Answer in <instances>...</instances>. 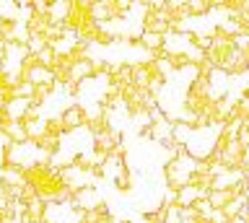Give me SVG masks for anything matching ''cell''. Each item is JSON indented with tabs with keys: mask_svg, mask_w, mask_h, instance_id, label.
<instances>
[{
	"mask_svg": "<svg viewBox=\"0 0 249 223\" xmlns=\"http://www.w3.org/2000/svg\"><path fill=\"white\" fill-rule=\"evenodd\" d=\"M13 96H21V99H31V102H34V99H36V86H34V83H31V81H26V78H23V81L18 83V86L13 88Z\"/></svg>",
	"mask_w": 249,
	"mask_h": 223,
	"instance_id": "cell-9",
	"label": "cell"
},
{
	"mask_svg": "<svg viewBox=\"0 0 249 223\" xmlns=\"http://www.w3.org/2000/svg\"><path fill=\"white\" fill-rule=\"evenodd\" d=\"M0 184H5L8 189L23 187V184H26V172L18 166H3L0 169Z\"/></svg>",
	"mask_w": 249,
	"mask_h": 223,
	"instance_id": "cell-6",
	"label": "cell"
},
{
	"mask_svg": "<svg viewBox=\"0 0 249 223\" xmlns=\"http://www.w3.org/2000/svg\"><path fill=\"white\" fill-rule=\"evenodd\" d=\"M0 125L5 127V133L11 135L13 143H29V130H26V122H16V120H5L3 112H0Z\"/></svg>",
	"mask_w": 249,
	"mask_h": 223,
	"instance_id": "cell-7",
	"label": "cell"
},
{
	"mask_svg": "<svg viewBox=\"0 0 249 223\" xmlns=\"http://www.w3.org/2000/svg\"><path fill=\"white\" fill-rule=\"evenodd\" d=\"M114 187L120 189V192H130V189H132V174H130L127 166H124L122 172L114 176Z\"/></svg>",
	"mask_w": 249,
	"mask_h": 223,
	"instance_id": "cell-10",
	"label": "cell"
},
{
	"mask_svg": "<svg viewBox=\"0 0 249 223\" xmlns=\"http://www.w3.org/2000/svg\"><path fill=\"white\" fill-rule=\"evenodd\" d=\"M26 130H29V140L39 143L47 133H50V120L47 117H31V120H26Z\"/></svg>",
	"mask_w": 249,
	"mask_h": 223,
	"instance_id": "cell-8",
	"label": "cell"
},
{
	"mask_svg": "<svg viewBox=\"0 0 249 223\" xmlns=\"http://www.w3.org/2000/svg\"><path fill=\"white\" fill-rule=\"evenodd\" d=\"M0 223H8V221H5V218H0Z\"/></svg>",
	"mask_w": 249,
	"mask_h": 223,
	"instance_id": "cell-11",
	"label": "cell"
},
{
	"mask_svg": "<svg viewBox=\"0 0 249 223\" xmlns=\"http://www.w3.org/2000/svg\"><path fill=\"white\" fill-rule=\"evenodd\" d=\"M93 135V148H96L99 153H104V156H112V153L122 145L120 135L112 133V130H99V133H91Z\"/></svg>",
	"mask_w": 249,
	"mask_h": 223,
	"instance_id": "cell-5",
	"label": "cell"
},
{
	"mask_svg": "<svg viewBox=\"0 0 249 223\" xmlns=\"http://www.w3.org/2000/svg\"><path fill=\"white\" fill-rule=\"evenodd\" d=\"M23 78L31 81L36 88H42V86H50V88H54V86H57V73L50 70V68H44V65H39V63L29 65L26 70H23Z\"/></svg>",
	"mask_w": 249,
	"mask_h": 223,
	"instance_id": "cell-2",
	"label": "cell"
},
{
	"mask_svg": "<svg viewBox=\"0 0 249 223\" xmlns=\"http://www.w3.org/2000/svg\"><path fill=\"white\" fill-rule=\"evenodd\" d=\"M31 106H34V102L31 99H21V96H11L8 99V104L3 106V117L5 120H16V122H26L29 114H31Z\"/></svg>",
	"mask_w": 249,
	"mask_h": 223,
	"instance_id": "cell-1",
	"label": "cell"
},
{
	"mask_svg": "<svg viewBox=\"0 0 249 223\" xmlns=\"http://www.w3.org/2000/svg\"><path fill=\"white\" fill-rule=\"evenodd\" d=\"M60 120H62L65 133H78L81 127H89V125H86V112H83L81 104L65 106V109H62V114H60Z\"/></svg>",
	"mask_w": 249,
	"mask_h": 223,
	"instance_id": "cell-4",
	"label": "cell"
},
{
	"mask_svg": "<svg viewBox=\"0 0 249 223\" xmlns=\"http://www.w3.org/2000/svg\"><path fill=\"white\" fill-rule=\"evenodd\" d=\"M42 223H47V221H42Z\"/></svg>",
	"mask_w": 249,
	"mask_h": 223,
	"instance_id": "cell-12",
	"label": "cell"
},
{
	"mask_svg": "<svg viewBox=\"0 0 249 223\" xmlns=\"http://www.w3.org/2000/svg\"><path fill=\"white\" fill-rule=\"evenodd\" d=\"M73 207L81 213H93V210H99V207H104V200H101V195L93 187H86L81 192H75Z\"/></svg>",
	"mask_w": 249,
	"mask_h": 223,
	"instance_id": "cell-3",
	"label": "cell"
}]
</instances>
